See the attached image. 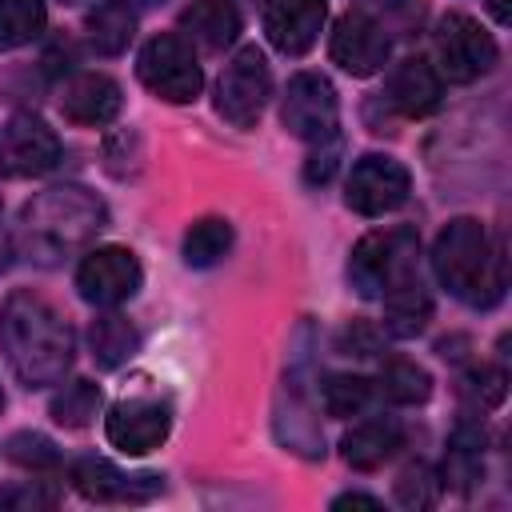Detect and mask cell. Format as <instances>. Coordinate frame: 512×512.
<instances>
[{
	"instance_id": "6da1fadb",
	"label": "cell",
	"mask_w": 512,
	"mask_h": 512,
	"mask_svg": "<svg viewBox=\"0 0 512 512\" xmlns=\"http://www.w3.org/2000/svg\"><path fill=\"white\" fill-rule=\"evenodd\" d=\"M0 348L20 384L48 388L60 384L72 368L76 336L56 304L36 296L32 288H16L0 308Z\"/></svg>"
},
{
	"instance_id": "7a4b0ae2",
	"label": "cell",
	"mask_w": 512,
	"mask_h": 512,
	"mask_svg": "<svg viewBox=\"0 0 512 512\" xmlns=\"http://www.w3.org/2000/svg\"><path fill=\"white\" fill-rule=\"evenodd\" d=\"M432 268L436 280L472 308H492L504 296V256L472 216H456L440 228L432 244Z\"/></svg>"
},
{
	"instance_id": "3957f363",
	"label": "cell",
	"mask_w": 512,
	"mask_h": 512,
	"mask_svg": "<svg viewBox=\"0 0 512 512\" xmlns=\"http://www.w3.org/2000/svg\"><path fill=\"white\" fill-rule=\"evenodd\" d=\"M108 220L104 204L84 188H48L36 196L20 216V236L28 252L40 260H52L76 244H84L92 232H100Z\"/></svg>"
},
{
	"instance_id": "277c9868",
	"label": "cell",
	"mask_w": 512,
	"mask_h": 512,
	"mask_svg": "<svg viewBox=\"0 0 512 512\" xmlns=\"http://www.w3.org/2000/svg\"><path fill=\"white\" fill-rule=\"evenodd\" d=\"M416 256H420V236L412 228L368 232L348 256V280L360 296L384 300L396 284L416 276Z\"/></svg>"
},
{
	"instance_id": "5b68a950",
	"label": "cell",
	"mask_w": 512,
	"mask_h": 512,
	"mask_svg": "<svg viewBox=\"0 0 512 512\" xmlns=\"http://www.w3.org/2000/svg\"><path fill=\"white\" fill-rule=\"evenodd\" d=\"M136 76L148 92H156L168 104H188L204 88V72L196 64V52L184 36L160 32L152 36L136 56Z\"/></svg>"
},
{
	"instance_id": "8992f818",
	"label": "cell",
	"mask_w": 512,
	"mask_h": 512,
	"mask_svg": "<svg viewBox=\"0 0 512 512\" xmlns=\"http://www.w3.org/2000/svg\"><path fill=\"white\" fill-rule=\"evenodd\" d=\"M272 96V72H268V60L260 48H240L232 56V64L220 72V84H216V112L236 124V128H252L264 112Z\"/></svg>"
},
{
	"instance_id": "52a82bcc",
	"label": "cell",
	"mask_w": 512,
	"mask_h": 512,
	"mask_svg": "<svg viewBox=\"0 0 512 512\" xmlns=\"http://www.w3.org/2000/svg\"><path fill=\"white\" fill-rule=\"evenodd\" d=\"M496 40L464 12H448L436 24V64L452 84H472L496 64Z\"/></svg>"
},
{
	"instance_id": "ba28073f",
	"label": "cell",
	"mask_w": 512,
	"mask_h": 512,
	"mask_svg": "<svg viewBox=\"0 0 512 512\" xmlns=\"http://www.w3.org/2000/svg\"><path fill=\"white\" fill-rule=\"evenodd\" d=\"M280 120L292 136L320 144L336 136V120H340V104H336V88L328 76L320 72H296L284 88L280 100Z\"/></svg>"
},
{
	"instance_id": "9c48e42d",
	"label": "cell",
	"mask_w": 512,
	"mask_h": 512,
	"mask_svg": "<svg viewBox=\"0 0 512 512\" xmlns=\"http://www.w3.org/2000/svg\"><path fill=\"white\" fill-rule=\"evenodd\" d=\"M408 188H412V176L400 160L368 152L352 164L348 184H344V200L360 216H384V212H396L408 200Z\"/></svg>"
},
{
	"instance_id": "30bf717a",
	"label": "cell",
	"mask_w": 512,
	"mask_h": 512,
	"mask_svg": "<svg viewBox=\"0 0 512 512\" xmlns=\"http://www.w3.org/2000/svg\"><path fill=\"white\" fill-rule=\"evenodd\" d=\"M140 280H144L140 260L120 244L92 248L76 268V288L96 308H116V304L132 300L140 292Z\"/></svg>"
},
{
	"instance_id": "8fae6325",
	"label": "cell",
	"mask_w": 512,
	"mask_h": 512,
	"mask_svg": "<svg viewBox=\"0 0 512 512\" xmlns=\"http://www.w3.org/2000/svg\"><path fill=\"white\" fill-rule=\"evenodd\" d=\"M60 160V136L32 112H16L0 128V176L4 180H28Z\"/></svg>"
},
{
	"instance_id": "7c38bea8",
	"label": "cell",
	"mask_w": 512,
	"mask_h": 512,
	"mask_svg": "<svg viewBox=\"0 0 512 512\" xmlns=\"http://www.w3.org/2000/svg\"><path fill=\"white\" fill-rule=\"evenodd\" d=\"M332 60L348 72V76H372L388 64V52H392V40H388V28L364 12V8H352L336 20L332 28V44H328Z\"/></svg>"
},
{
	"instance_id": "4fadbf2b",
	"label": "cell",
	"mask_w": 512,
	"mask_h": 512,
	"mask_svg": "<svg viewBox=\"0 0 512 512\" xmlns=\"http://www.w3.org/2000/svg\"><path fill=\"white\" fill-rule=\"evenodd\" d=\"M72 484L84 500L96 504H144L164 492V476L156 472H124L112 460L84 456L72 464Z\"/></svg>"
},
{
	"instance_id": "5bb4252c",
	"label": "cell",
	"mask_w": 512,
	"mask_h": 512,
	"mask_svg": "<svg viewBox=\"0 0 512 512\" xmlns=\"http://www.w3.org/2000/svg\"><path fill=\"white\" fill-rule=\"evenodd\" d=\"M168 428H172V412L168 404L160 400H148V396H132V400H120L108 420H104V432H108V444L128 452V456H144L152 448H160L168 440Z\"/></svg>"
},
{
	"instance_id": "9a60e30c",
	"label": "cell",
	"mask_w": 512,
	"mask_h": 512,
	"mask_svg": "<svg viewBox=\"0 0 512 512\" xmlns=\"http://www.w3.org/2000/svg\"><path fill=\"white\" fill-rule=\"evenodd\" d=\"M324 0H268L264 4V32L268 44L284 56H304L324 28Z\"/></svg>"
},
{
	"instance_id": "2e32d148",
	"label": "cell",
	"mask_w": 512,
	"mask_h": 512,
	"mask_svg": "<svg viewBox=\"0 0 512 512\" xmlns=\"http://www.w3.org/2000/svg\"><path fill=\"white\" fill-rule=\"evenodd\" d=\"M120 84L104 72H84L76 80L64 84L60 92V112L72 120V124H108L120 116Z\"/></svg>"
},
{
	"instance_id": "e0dca14e",
	"label": "cell",
	"mask_w": 512,
	"mask_h": 512,
	"mask_svg": "<svg viewBox=\"0 0 512 512\" xmlns=\"http://www.w3.org/2000/svg\"><path fill=\"white\" fill-rule=\"evenodd\" d=\"M440 92H444L440 72H436L428 60H420V56L400 60V64L392 68V76H388V104H392L400 116H408V120L428 116V112L440 104Z\"/></svg>"
},
{
	"instance_id": "ac0fdd59",
	"label": "cell",
	"mask_w": 512,
	"mask_h": 512,
	"mask_svg": "<svg viewBox=\"0 0 512 512\" xmlns=\"http://www.w3.org/2000/svg\"><path fill=\"white\" fill-rule=\"evenodd\" d=\"M180 32L188 40H196L204 52H224L240 36L236 0H192L180 12Z\"/></svg>"
},
{
	"instance_id": "d6986e66",
	"label": "cell",
	"mask_w": 512,
	"mask_h": 512,
	"mask_svg": "<svg viewBox=\"0 0 512 512\" xmlns=\"http://www.w3.org/2000/svg\"><path fill=\"white\" fill-rule=\"evenodd\" d=\"M340 448H344V460H348L352 468L372 472V468H380L384 460H392V456L404 448V424H400V420H388V416L364 420V424H356V428L340 440Z\"/></svg>"
},
{
	"instance_id": "ffe728a7",
	"label": "cell",
	"mask_w": 512,
	"mask_h": 512,
	"mask_svg": "<svg viewBox=\"0 0 512 512\" xmlns=\"http://www.w3.org/2000/svg\"><path fill=\"white\" fill-rule=\"evenodd\" d=\"M432 320V296L428 288L420 284V276L396 284L388 296H384V332L396 336V340H408V336H420Z\"/></svg>"
},
{
	"instance_id": "44dd1931",
	"label": "cell",
	"mask_w": 512,
	"mask_h": 512,
	"mask_svg": "<svg viewBox=\"0 0 512 512\" xmlns=\"http://www.w3.org/2000/svg\"><path fill=\"white\" fill-rule=\"evenodd\" d=\"M88 344H92V356H96L100 368H120L124 360L136 356L140 332H136V324H132L128 316L104 312V316H96V320L88 324Z\"/></svg>"
},
{
	"instance_id": "7402d4cb",
	"label": "cell",
	"mask_w": 512,
	"mask_h": 512,
	"mask_svg": "<svg viewBox=\"0 0 512 512\" xmlns=\"http://www.w3.org/2000/svg\"><path fill=\"white\" fill-rule=\"evenodd\" d=\"M132 32H136V12L128 8V0H104L88 16V44L100 56H120L128 48Z\"/></svg>"
},
{
	"instance_id": "603a6c76",
	"label": "cell",
	"mask_w": 512,
	"mask_h": 512,
	"mask_svg": "<svg viewBox=\"0 0 512 512\" xmlns=\"http://www.w3.org/2000/svg\"><path fill=\"white\" fill-rule=\"evenodd\" d=\"M232 248V224L220 216H204L184 232V260L188 268H212Z\"/></svg>"
},
{
	"instance_id": "cb8c5ba5",
	"label": "cell",
	"mask_w": 512,
	"mask_h": 512,
	"mask_svg": "<svg viewBox=\"0 0 512 512\" xmlns=\"http://www.w3.org/2000/svg\"><path fill=\"white\" fill-rule=\"evenodd\" d=\"M376 384H380V396L392 404H424L432 396V376L416 360H404V356L384 360Z\"/></svg>"
},
{
	"instance_id": "d4e9b609",
	"label": "cell",
	"mask_w": 512,
	"mask_h": 512,
	"mask_svg": "<svg viewBox=\"0 0 512 512\" xmlns=\"http://www.w3.org/2000/svg\"><path fill=\"white\" fill-rule=\"evenodd\" d=\"M44 0H0V52L24 48L44 32Z\"/></svg>"
},
{
	"instance_id": "484cf974",
	"label": "cell",
	"mask_w": 512,
	"mask_h": 512,
	"mask_svg": "<svg viewBox=\"0 0 512 512\" xmlns=\"http://www.w3.org/2000/svg\"><path fill=\"white\" fill-rule=\"evenodd\" d=\"M100 412V388L92 380H72L52 396V420L60 428H84Z\"/></svg>"
},
{
	"instance_id": "4316f807",
	"label": "cell",
	"mask_w": 512,
	"mask_h": 512,
	"mask_svg": "<svg viewBox=\"0 0 512 512\" xmlns=\"http://www.w3.org/2000/svg\"><path fill=\"white\" fill-rule=\"evenodd\" d=\"M320 400L328 416H356L372 404V380L352 376V372H336L320 384Z\"/></svg>"
},
{
	"instance_id": "83f0119b",
	"label": "cell",
	"mask_w": 512,
	"mask_h": 512,
	"mask_svg": "<svg viewBox=\"0 0 512 512\" xmlns=\"http://www.w3.org/2000/svg\"><path fill=\"white\" fill-rule=\"evenodd\" d=\"M440 488L444 484L436 480V472L428 464H408L400 472V480H396V500L404 508H432L440 500Z\"/></svg>"
},
{
	"instance_id": "f1b7e54d",
	"label": "cell",
	"mask_w": 512,
	"mask_h": 512,
	"mask_svg": "<svg viewBox=\"0 0 512 512\" xmlns=\"http://www.w3.org/2000/svg\"><path fill=\"white\" fill-rule=\"evenodd\" d=\"M4 452H8V460L24 464V468H56L60 464L56 444L48 436H40V432H16V436H8Z\"/></svg>"
},
{
	"instance_id": "f546056e",
	"label": "cell",
	"mask_w": 512,
	"mask_h": 512,
	"mask_svg": "<svg viewBox=\"0 0 512 512\" xmlns=\"http://www.w3.org/2000/svg\"><path fill=\"white\" fill-rule=\"evenodd\" d=\"M504 392H508V376H504V368H496V364H480V368H472V372L464 376V396H468L476 408H496V404L504 400Z\"/></svg>"
},
{
	"instance_id": "4dcf8cb0",
	"label": "cell",
	"mask_w": 512,
	"mask_h": 512,
	"mask_svg": "<svg viewBox=\"0 0 512 512\" xmlns=\"http://www.w3.org/2000/svg\"><path fill=\"white\" fill-rule=\"evenodd\" d=\"M380 328L368 324V320H352L344 332H340V352L344 356H376L380 352Z\"/></svg>"
},
{
	"instance_id": "1f68e13d",
	"label": "cell",
	"mask_w": 512,
	"mask_h": 512,
	"mask_svg": "<svg viewBox=\"0 0 512 512\" xmlns=\"http://www.w3.org/2000/svg\"><path fill=\"white\" fill-rule=\"evenodd\" d=\"M60 496L48 484H20V488H0V508H52Z\"/></svg>"
},
{
	"instance_id": "d6a6232c",
	"label": "cell",
	"mask_w": 512,
	"mask_h": 512,
	"mask_svg": "<svg viewBox=\"0 0 512 512\" xmlns=\"http://www.w3.org/2000/svg\"><path fill=\"white\" fill-rule=\"evenodd\" d=\"M336 164H340V136L320 140L316 152H312L308 164H304V180H308V184H324V180L336 172Z\"/></svg>"
},
{
	"instance_id": "836d02e7",
	"label": "cell",
	"mask_w": 512,
	"mask_h": 512,
	"mask_svg": "<svg viewBox=\"0 0 512 512\" xmlns=\"http://www.w3.org/2000/svg\"><path fill=\"white\" fill-rule=\"evenodd\" d=\"M332 508H380L376 496H364V492H344L332 500Z\"/></svg>"
},
{
	"instance_id": "e575fe53",
	"label": "cell",
	"mask_w": 512,
	"mask_h": 512,
	"mask_svg": "<svg viewBox=\"0 0 512 512\" xmlns=\"http://www.w3.org/2000/svg\"><path fill=\"white\" fill-rule=\"evenodd\" d=\"M64 4H84V0H64Z\"/></svg>"
},
{
	"instance_id": "d590c367",
	"label": "cell",
	"mask_w": 512,
	"mask_h": 512,
	"mask_svg": "<svg viewBox=\"0 0 512 512\" xmlns=\"http://www.w3.org/2000/svg\"><path fill=\"white\" fill-rule=\"evenodd\" d=\"M0 408H4V392H0Z\"/></svg>"
}]
</instances>
